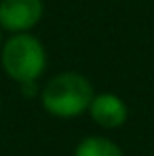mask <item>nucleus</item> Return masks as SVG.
Masks as SVG:
<instances>
[{"label":"nucleus","mask_w":154,"mask_h":156,"mask_svg":"<svg viewBox=\"0 0 154 156\" xmlns=\"http://www.w3.org/2000/svg\"><path fill=\"white\" fill-rule=\"evenodd\" d=\"M93 97L95 93L91 81L75 71H65L51 77L40 91L42 107L59 119H71L89 111Z\"/></svg>","instance_id":"1"},{"label":"nucleus","mask_w":154,"mask_h":156,"mask_svg":"<svg viewBox=\"0 0 154 156\" xmlns=\"http://www.w3.org/2000/svg\"><path fill=\"white\" fill-rule=\"evenodd\" d=\"M2 67L18 83L38 81L46 69V50L32 34H14L2 46Z\"/></svg>","instance_id":"2"},{"label":"nucleus","mask_w":154,"mask_h":156,"mask_svg":"<svg viewBox=\"0 0 154 156\" xmlns=\"http://www.w3.org/2000/svg\"><path fill=\"white\" fill-rule=\"evenodd\" d=\"M44 16L42 0H0V28L12 34H26Z\"/></svg>","instance_id":"3"},{"label":"nucleus","mask_w":154,"mask_h":156,"mask_svg":"<svg viewBox=\"0 0 154 156\" xmlns=\"http://www.w3.org/2000/svg\"><path fill=\"white\" fill-rule=\"evenodd\" d=\"M89 115L103 129H119L127 122L128 109L127 103L119 95L99 93V95L93 97L91 105H89Z\"/></svg>","instance_id":"4"},{"label":"nucleus","mask_w":154,"mask_h":156,"mask_svg":"<svg viewBox=\"0 0 154 156\" xmlns=\"http://www.w3.org/2000/svg\"><path fill=\"white\" fill-rule=\"evenodd\" d=\"M75 156H124L117 142L105 136H85L75 146Z\"/></svg>","instance_id":"5"},{"label":"nucleus","mask_w":154,"mask_h":156,"mask_svg":"<svg viewBox=\"0 0 154 156\" xmlns=\"http://www.w3.org/2000/svg\"><path fill=\"white\" fill-rule=\"evenodd\" d=\"M22 87V95L24 97H36L38 95V81H28V83H20Z\"/></svg>","instance_id":"6"},{"label":"nucleus","mask_w":154,"mask_h":156,"mask_svg":"<svg viewBox=\"0 0 154 156\" xmlns=\"http://www.w3.org/2000/svg\"><path fill=\"white\" fill-rule=\"evenodd\" d=\"M0 42H2V28H0Z\"/></svg>","instance_id":"7"}]
</instances>
